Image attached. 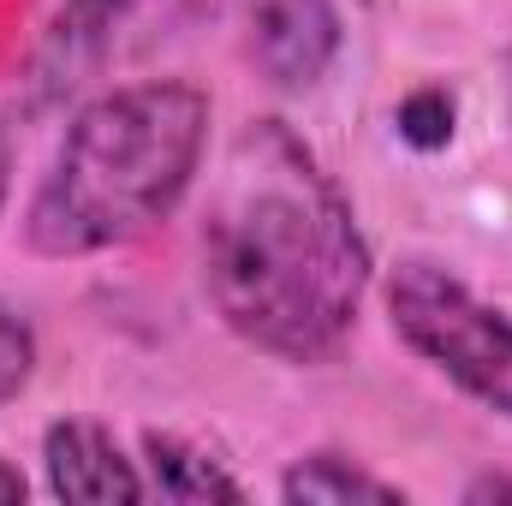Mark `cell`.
<instances>
[{
	"instance_id": "6da1fadb",
	"label": "cell",
	"mask_w": 512,
	"mask_h": 506,
	"mask_svg": "<svg viewBox=\"0 0 512 506\" xmlns=\"http://www.w3.org/2000/svg\"><path fill=\"white\" fill-rule=\"evenodd\" d=\"M364 286L370 245L352 203L280 120H256L233 143L203 221L209 304L256 352L316 364L352 334Z\"/></svg>"
},
{
	"instance_id": "7a4b0ae2",
	"label": "cell",
	"mask_w": 512,
	"mask_h": 506,
	"mask_svg": "<svg viewBox=\"0 0 512 506\" xmlns=\"http://www.w3.org/2000/svg\"><path fill=\"white\" fill-rule=\"evenodd\" d=\"M203 143L209 96L197 84H131L90 102L30 197V251L90 256L143 239L191 191Z\"/></svg>"
},
{
	"instance_id": "3957f363",
	"label": "cell",
	"mask_w": 512,
	"mask_h": 506,
	"mask_svg": "<svg viewBox=\"0 0 512 506\" xmlns=\"http://www.w3.org/2000/svg\"><path fill=\"white\" fill-rule=\"evenodd\" d=\"M393 334L453 376L471 399L512 417V316L483 304L459 274L435 262H405L387 286Z\"/></svg>"
},
{
	"instance_id": "277c9868",
	"label": "cell",
	"mask_w": 512,
	"mask_h": 506,
	"mask_svg": "<svg viewBox=\"0 0 512 506\" xmlns=\"http://www.w3.org/2000/svg\"><path fill=\"white\" fill-rule=\"evenodd\" d=\"M256 60L274 84H316L340 48L334 0H256Z\"/></svg>"
},
{
	"instance_id": "5b68a950",
	"label": "cell",
	"mask_w": 512,
	"mask_h": 506,
	"mask_svg": "<svg viewBox=\"0 0 512 506\" xmlns=\"http://www.w3.org/2000/svg\"><path fill=\"white\" fill-rule=\"evenodd\" d=\"M48 483L60 501H143L149 495V483L131 471L114 435L84 417L48 429Z\"/></svg>"
},
{
	"instance_id": "8992f818",
	"label": "cell",
	"mask_w": 512,
	"mask_h": 506,
	"mask_svg": "<svg viewBox=\"0 0 512 506\" xmlns=\"http://www.w3.org/2000/svg\"><path fill=\"white\" fill-rule=\"evenodd\" d=\"M131 6H137V0H66V6H60L48 42H42V54H36V84H42V96L72 90V84L84 78V66L108 48V30L126 18Z\"/></svg>"
},
{
	"instance_id": "52a82bcc",
	"label": "cell",
	"mask_w": 512,
	"mask_h": 506,
	"mask_svg": "<svg viewBox=\"0 0 512 506\" xmlns=\"http://www.w3.org/2000/svg\"><path fill=\"white\" fill-rule=\"evenodd\" d=\"M143 453H149L155 489H161L167 501H245V489H239L209 453H197V447L179 441V435H149Z\"/></svg>"
},
{
	"instance_id": "ba28073f",
	"label": "cell",
	"mask_w": 512,
	"mask_h": 506,
	"mask_svg": "<svg viewBox=\"0 0 512 506\" xmlns=\"http://www.w3.org/2000/svg\"><path fill=\"white\" fill-rule=\"evenodd\" d=\"M280 489H286V501H387V506L405 501L393 483L370 477V471H358V465L340 459V453H310L304 465L286 471Z\"/></svg>"
},
{
	"instance_id": "9c48e42d",
	"label": "cell",
	"mask_w": 512,
	"mask_h": 506,
	"mask_svg": "<svg viewBox=\"0 0 512 506\" xmlns=\"http://www.w3.org/2000/svg\"><path fill=\"white\" fill-rule=\"evenodd\" d=\"M399 131L417 143V149H441L453 137V102L447 90H417L405 108H399Z\"/></svg>"
},
{
	"instance_id": "30bf717a",
	"label": "cell",
	"mask_w": 512,
	"mask_h": 506,
	"mask_svg": "<svg viewBox=\"0 0 512 506\" xmlns=\"http://www.w3.org/2000/svg\"><path fill=\"white\" fill-rule=\"evenodd\" d=\"M30 364H36V340L24 328V316H12L0 304V405L18 399V387L30 381Z\"/></svg>"
},
{
	"instance_id": "8fae6325",
	"label": "cell",
	"mask_w": 512,
	"mask_h": 506,
	"mask_svg": "<svg viewBox=\"0 0 512 506\" xmlns=\"http://www.w3.org/2000/svg\"><path fill=\"white\" fill-rule=\"evenodd\" d=\"M507 495H512L507 477H483V483H471V489H465V501H507Z\"/></svg>"
},
{
	"instance_id": "7c38bea8",
	"label": "cell",
	"mask_w": 512,
	"mask_h": 506,
	"mask_svg": "<svg viewBox=\"0 0 512 506\" xmlns=\"http://www.w3.org/2000/svg\"><path fill=\"white\" fill-rule=\"evenodd\" d=\"M0 501H24V477L12 465H0Z\"/></svg>"
},
{
	"instance_id": "4fadbf2b",
	"label": "cell",
	"mask_w": 512,
	"mask_h": 506,
	"mask_svg": "<svg viewBox=\"0 0 512 506\" xmlns=\"http://www.w3.org/2000/svg\"><path fill=\"white\" fill-rule=\"evenodd\" d=\"M6 173H12V143H6V126H0V203H6Z\"/></svg>"
}]
</instances>
